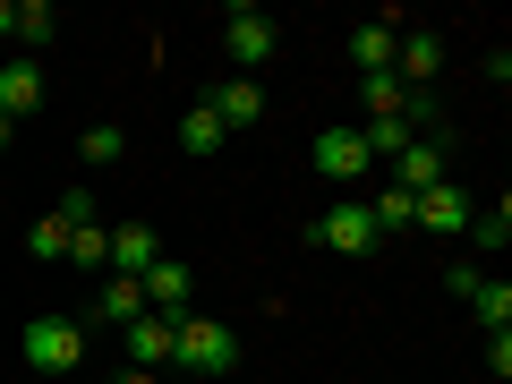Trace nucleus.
Instances as JSON below:
<instances>
[{
    "instance_id": "1",
    "label": "nucleus",
    "mask_w": 512,
    "mask_h": 384,
    "mask_svg": "<svg viewBox=\"0 0 512 384\" xmlns=\"http://www.w3.org/2000/svg\"><path fill=\"white\" fill-rule=\"evenodd\" d=\"M18 350H26V367H43V376H69V367H86V325H77V316H26Z\"/></svg>"
},
{
    "instance_id": "2",
    "label": "nucleus",
    "mask_w": 512,
    "mask_h": 384,
    "mask_svg": "<svg viewBox=\"0 0 512 384\" xmlns=\"http://www.w3.org/2000/svg\"><path fill=\"white\" fill-rule=\"evenodd\" d=\"M171 367H197V376H222L239 367V333L214 325V316H180V342H171Z\"/></svg>"
},
{
    "instance_id": "3",
    "label": "nucleus",
    "mask_w": 512,
    "mask_h": 384,
    "mask_svg": "<svg viewBox=\"0 0 512 384\" xmlns=\"http://www.w3.org/2000/svg\"><path fill=\"white\" fill-rule=\"evenodd\" d=\"M316 248H333V256H376V214H367V197H342V205H325V214H316Z\"/></svg>"
},
{
    "instance_id": "4",
    "label": "nucleus",
    "mask_w": 512,
    "mask_h": 384,
    "mask_svg": "<svg viewBox=\"0 0 512 384\" xmlns=\"http://www.w3.org/2000/svg\"><path fill=\"white\" fill-rule=\"evenodd\" d=\"M274 18H265V9H248V0H239V9H222V52L239 60V77H256V60H274Z\"/></svg>"
},
{
    "instance_id": "5",
    "label": "nucleus",
    "mask_w": 512,
    "mask_h": 384,
    "mask_svg": "<svg viewBox=\"0 0 512 384\" xmlns=\"http://www.w3.org/2000/svg\"><path fill=\"white\" fill-rule=\"evenodd\" d=\"M316 171H325V180H342V188H359L367 171H376V154H367L359 128H325V137H316Z\"/></svg>"
},
{
    "instance_id": "6",
    "label": "nucleus",
    "mask_w": 512,
    "mask_h": 384,
    "mask_svg": "<svg viewBox=\"0 0 512 384\" xmlns=\"http://www.w3.org/2000/svg\"><path fill=\"white\" fill-rule=\"evenodd\" d=\"M120 342H128V367H146V376H154V367H171V342H180V316H137V325H120Z\"/></svg>"
},
{
    "instance_id": "7",
    "label": "nucleus",
    "mask_w": 512,
    "mask_h": 384,
    "mask_svg": "<svg viewBox=\"0 0 512 384\" xmlns=\"http://www.w3.org/2000/svg\"><path fill=\"white\" fill-rule=\"evenodd\" d=\"M205 111H214V120L222 128H256V120H265V86H256V77H222V86L214 94H205Z\"/></svg>"
},
{
    "instance_id": "8",
    "label": "nucleus",
    "mask_w": 512,
    "mask_h": 384,
    "mask_svg": "<svg viewBox=\"0 0 512 384\" xmlns=\"http://www.w3.org/2000/svg\"><path fill=\"white\" fill-rule=\"evenodd\" d=\"M188 299H197V274H188L180 256H154V274H146V308H154V316H188Z\"/></svg>"
},
{
    "instance_id": "9",
    "label": "nucleus",
    "mask_w": 512,
    "mask_h": 384,
    "mask_svg": "<svg viewBox=\"0 0 512 384\" xmlns=\"http://www.w3.org/2000/svg\"><path fill=\"white\" fill-rule=\"evenodd\" d=\"M154 256H163V239H154V222H120V231H111V274L146 282V274H154Z\"/></svg>"
},
{
    "instance_id": "10",
    "label": "nucleus",
    "mask_w": 512,
    "mask_h": 384,
    "mask_svg": "<svg viewBox=\"0 0 512 384\" xmlns=\"http://www.w3.org/2000/svg\"><path fill=\"white\" fill-rule=\"evenodd\" d=\"M444 171H453V163H444V146H436V137H419V146H402V154H393V188H410V197L444 188Z\"/></svg>"
},
{
    "instance_id": "11",
    "label": "nucleus",
    "mask_w": 512,
    "mask_h": 384,
    "mask_svg": "<svg viewBox=\"0 0 512 384\" xmlns=\"http://www.w3.org/2000/svg\"><path fill=\"white\" fill-rule=\"evenodd\" d=\"M146 316V282H128V274H103V291H94L86 325H137Z\"/></svg>"
},
{
    "instance_id": "12",
    "label": "nucleus",
    "mask_w": 512,
    "mask_h": 384,
    "mask_svg": "<svg viewBox=\"0 0 512 384\" xmlns=\"http://www.w3.org/2000/svg\"><path fill=\"white\" fill-rule=\"evenodd\" d=\"M436 69H444V43L427 35V26L393 43V77H402V86H419V94H427V86H436Z\"/></svg>"
},
{
    "instance_id": "13",
    "label": "nucleus",
    "mask_w": 512,
    "mask_h": 384,
    "mask_svg": "<svg viewBox=\"0 0 512 384\" xmlns=\"http://www.w3.org/2000/svg\"><path fill=\"white\" fill-rule=\"evenodd\" d=\"M470 214H478L470 188L444 180V188H427V197H419V222H410V231H470Z\"/></svg>"
},
{
    "instance_id": "14",
    "label": "nucleus",
    "mask_w": 512,
    "mask_h": 384,
    "mask_svg": "<svg viewBox=\"0 0 512 384\" xmlns=\"http://www.w3.org/2000/svg\"><path fill=\"white\" fill-rule=\"evenodd\" d=\"M26 111H43V69L35 60H9L0 69V120H26Z\"/></svg>"
},
{
    "instance_id": "15",
    "label": "nucleus",
    "mask_w": 512,
    "mask_h": 384,
    "mask_svg": "<svg viewBox=\"0 0 512 384\" xmlns=\"http://www.w3.org/2000/svg\"><path fill=\"white\" fill-rule=\"evenodd\" d=\"M410 94H419V86H402L393 69H367V77H359V111H367V120H402Z\"/></svg>"
},
{
    "instance_id": "16",
    "label": "nucleus",
    "mask_w": 512,
    "mask_h": 384,
    "mask_svg": "<svg viewBox=\"0 0 512 384\" xmlns=\"http://www.w3.org/2000/svg\"><path fill=\"white\" fill-rule=\"evenodd\" d=\"M393 26H402V18H376V26H359V35H350V60H359V77H367V69H393V43H402Z\"/></svg>"
},
{
    "instance_id": "17",
    "label": "nucleus",
    "mask_w": 512,
    "mask_h": 384,
    "mask_svg": "<svg viewBox=\"0 0 512 384\" xmlns=\"http://www.w3.org/2000/svg\"><path fill=\"white\" fill-rule=\"evenodd\" d=\"M367 214H376V231H410V222H419V197H410V188H393V180H384L376 197H367Z\"/></svg>"
},
{
    "instance_id": "18",
    "label": "nucleus",
    "mask_w": 512,
    "mask_h": 384,
    "mask_svg": "<svg viewBox=\"0 0 512 384\" xmlns=\"http://www.w3.org/2000/svg\"><path fill=\"white\" fill-rule=\"evenodd\" d=\"M470 316H478L487 333H512V282H478V291H470Z\"/></svg>"
},
{
    "instance_id": "19",
    "label": "nucleus",
    "mask_w": 512,
    "mask_h": 384,
    "mask_svg": "<svg viewBox=\"0 0 512 384\" xmlns=\"http://www.w3.org/2000/svg\"><path fill=\"white\" fill-rule=\"evenodd\" d=\"M222 137H231V128H222L205 103H197V111H180V146H188V154H222Z\"/></svg>"
},
{
    "instance_id": "20",
    "label": "nucleus",
    "mask_w": 512,
    "mask_h": 384,
    "mask_svg": "<svg viewBox=\"0 0 512 384\" xmlns=\"http://www.w3.org/2000/svg\"><path fill=\"white\" fill-rule=\"evenodd\" d=\"M69 265L77 274H111V231L94 222V231H69Z\"/></svg>"
},
{
    "instance_id": "21",
    "label": "nucleus",
    "mask_w": 512,
    "mask_h": 384,
    "mask_svg": "<svg viewBox=\"0 0 512 384\" xmlns=\"http://www.w3.org/2000/svg\"><path fill=\"white\" fill-rule=\"evenodd\" d=\"M359 137H367V154H376V163H393L402 146H419V128H410V120H367Z\"/></svg>"
},
{
    "instance_id": "22",
    "label": "nucleus",
    "mask_w": 512,
    "mask_h": 384,
    "mask_svg": "<svg viewBox=\"0 0 512 384\" xmlns=\"http://www.w3.org/2000/svg\"><path fill=\"white\" fill-rule=\"evenodd\" d=\"M120 154H128V128H111V120H94L77 137V163H120Z\"/></svg>"
},
{
    "instance_id": "23",
    "label": "nucleus",
    "mask_w": 512,
    "mask_h": 384,
    "mask_svg": "<svg viewBox=\"0 0 512 384\" xmlns=\"http://www.w3.org/2000/svg\"><path fill=\"white\" fill-rule=\"evenodd\" d=\"M26 256H43V265H69V222H60V214H43L35 231H26Z\"/></svg>"
},
{
    "instance_id": "24",
    "label": "nucleus",
    "mask_w": 512,
    "mask_h": 384,
    "mask_svg": "<svg viewBox=\"0 0 512 384\" xmlns=\"http://www.w3.org/2000/svg\"><path fill=\"white\" fill-rule=\"evenodd\" d=\"M470 239H478V248H504V239H512V205H504V197L478 205V214H470Z\"/></svg>"
},
{
    "instance_id": "25",
    "label": "nucleus",
    "mask_w": 512,
    "mask_h": 384,
    "mask_svg": "<svg viewBox=\"0 0 512 384\" xmlns=\"http://www.w3.org/2000/svg\"><path fill=\"white\" fill-rule=\"evenodd\" d=\"M9 35H18V43H52V35H60V18H52V9H43V0H26V9H18V26H9Z\"/></svg>"
},
{
    "instance_id": "26",
    "label": "nucleus",
    "mask_w": 512,
    "mask_h": 384,
    "mask_svg": "<svg viewBox=\"0 0 512 384\" xmlns=\"http://www.w3.org/2000/svg\"><path fill=\"white\" fill-rule=\"evenodd\" d=\"M52 214H60V222H69V231H94V222H103V214H94V197H86V188H69V197H60V205H52Z\"/></svg>"
},
{
    "instance_id": "27",
    "label": "nucleus",
    "mask_w": 512,
    "mask_h": 384,
    "mask_svg": "<svg viewBox=\"0 0 512 384\" xmlns=\"http://www.w3.org/2000/svg\"><path fill=\"white\" fill-rule=\"evenodd\" d=\"M111 384H154V376H146V367H120V376H111Z\"/></svg>"
},
{
    "instance_id": "28",
    "label": "nucleus",
    "mask_w": 512,
    "mask_h": 384,
    "mask_svg": "<svg viewBox=\"0 0 512 384\" xmlns=\"http://www.w3.org/2000/svg\"><path fill=\"white\" fill-rule=\"evenodd\" d=\"M9 26H18V9H9V0H0V35H9Z\"/></svg>"
},
{
    "instance_id": "29",
    "label": "nucleus",
    "mask_w": 512,
    "mask_h": 384,
    "mask_svg": "<svg viewBox=\"0 0 512 384\" xmlns=\"http://www.w3.org/2000/svg\"><path fill=\"white\" fill-rule=\"evenodd\" d=\"M0 146H9V120H0Z\"/></svg>"
}]
</instances>
